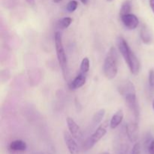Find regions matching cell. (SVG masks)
I'll return each mask as SVG.
<instances>
[{"mask_svg": "<svg viewBox=\"0 0 154 154\" xmlns=\"http://www.w3.org/2000/svg\"><path fill=\"white\" fill-rule=\"evenodd\" d=\"M140 37L141 41L145 45H150L153 41V35L149 27L146 24H142L140 31Z\"/></svg>", "mask_w": 154, "mask_h": 154, "instance_id": "obj_10", "label": "cell"}, {"mask_svg": "<svg viewBox=\"0 0 154 154\" xmlns=\"http://www.w3.org/2000/svg\"><path fill=\"white\" fill-rule=\"evenodd\" d=\"M107 1H108V2H112L113 0H107Z\"/></svg>", "mask_w": 154, "mask_h": 154, "instance_id": "obj_27", "label": "cell"}, {"mask_svg": "<svg viewBox=\"0 0 154 154\" xmlns=\"http://www.w3.org/2000/svg\"><path fill=\"white\" fill-rule=\"evenodd\" d=\"M90 60H89L88 57H84L82 60L81 63V67H80V71L82 73L86 74L87 75V72L90 70Z\"/></svg>", "mask_w": 154, "mask_h": 154, "instance_id": "obj_17", "label": "cell"}, {"mask_svg": "<svg viewBox=\"0 0 154 154\" xmlns=\"http://www.w3.org/2000/svg\"><path fill=\"white\" fill-rule=\"evenodd\" d=\"M140 152H141V146L139 143H136L132 148L131 154H140Z\"/></svg>", "mask_w": 154, "mask_h": 154, "instance_id": "obj_20", "label": "cell"}, {"mask_svg": "<svg viewBox=\"0 0 154 154\" xmlns=\"http://www.w3.org/2000/svg\"><path fill=\"white\" fill-rule=\"evenodd\" d=\"M131 3L129 1H126L123 3L121 8H120V16H123V15L127 14H129L131 11Z\"/></svg>", "mask_w": 154, "mask_h": 154, "instance_id": "obj_18", "label": "cell"}, {"mask_svg": "<svg viewBox=\"0 0 154 154\" xmlns=\"http://www.w3.org/2000/svg\"><path fill=\"white\" fill-rule=\"evenodd\" d=\"M105 115V109H100L99 111H98L97 112L95 113V114L93 117V119H92L91 125L90 126V129H95L97 126H99V125L101 124V123H102Z\"/></svg>", "mask_w": 154, "mask_h": 154, "instance_id": "obj_12", "label": "cell"}, {"mask_svg": "<svg viewBox=\"0 0 154 154\" xmlns=\"http://www.w3.org/2000/svg\"><path fill=\"white\" fill-rule=\"evenodd\" d=\"M63 138L70 154H80V149L77 144L76 139L71 135L70 132L65 131L63 133Z\"/></svg>", "mask_w": 154, "mask_h": 154, "instance_id": "obj_6", "label": "cell"}, {"mask_svg": "<svg viewBox=\"0 0 154 154\" xmlns=\"http://www.w3.org/2000/svg\"><path fill=\"white\" fill-rule=\"evenodd\" d=\"M123 116H124V114H123V110H118V111L113 115L111 120H110V127L113 129L118 127V126L121 124L122 121H123Z\"/></svg>", "mask_w": 154, "mask_h": 154, "instance_id": "obj_14", "label": "cell"}, {"mask_svg": "<svg viewBox=\"0 0 154 154\" xmlns=\"http://www.w3.org/2000/svg\"><path fill=\"white\" fill-rule=\"evenodd\" d=\"M147 151L149 154H154V140L150 141L147 146Z\"/></svg>", "mask_w": 154, "mask_h": 154, "instance_id": "obj_21", "label": "cell"}, {"mask_svg": "<svg viewBox=\"0 0 154 154\" xmlns=\"http://www.w3.org/2000/svg\"><path fill=\"white\" fill-rule=\"evenodd\" d=\"M108 126H110V123L108 120H106L104 123H102V124L99 125L95 129L94 132L92 133V135L89 138H87L86 141H84V144H83V150L84 151H87V150L93 148L106 135Z\"/></svg>", "mask_w": 154, "mask_h": 154, "instance_id": "obj_5", "label": "cell"}, {"mask_svg": "<svg viewBox=\"0 0 154 154\" xmlns=\"http://www.w3.org/2000/svg\"><path fill=\"white\" fill-rule=\"evenodd\" d=\"M150 6L154 14V0H150Z\"/></svg>", "mask_w": 154, "mask_h": 154, "instance_id": "obj_23", "label": "cell"}, {"mask_svg": "<svg viewBox=\"0 0 154 154\" xmlns=\"http://www.w3.org/2000/svg\"><path fill=\"white\" fill-rule=\"evenodd\" d=\"M86 80H87V77H86V74L80 72L75 79L69 84V88L71 90H77L81 87H82L84 84H86Z\"/></svg>", "mask_w": 154, "mask_h": 154, "instance_id": "obj_11", "label": "cell"}, {"mask_svg": "<svg viewBox=\"0 0 154 154\" xmlns=\"http://www.w3.org/2000/svg\"><path fill=\"white\" fill-rule=\"evenodd\" d=\"M72 19L71 17H63L57 22V27L61 29H67L72 24Z\"/></svg>", "mask_w": 154, "mask_h": 154, "instance_id": "obj_16", "label": "cell"}, {"mask_svg": "<svg viewBox=\"0 0 154 154\" xmlns=\"http://www.w3.org/2000/svg\"><path fill=\"white\" fill-rule=\"evenodd\" d=\"M152 105H153V111H154V99L153 101V104H152Z\"/></svg>", "mask_w": 154, "mask_h": 154, "instance_id": "obj_26", "label": "cell"}, {"mask_svg": "<svg viewBox=\"0 0 154 154\" xmlns=\"http://www.w3.org/2000/svg\"><path fill=\"white\" fill-rule=\"evenodd\" d=\"M103 154H110V153H103Z\"/></svg>", "mask_w": 154, "mask_h": 154, "instance_id": "obj_28", "label": "cell"}, {"mask_svg": "<svg viewBox=\"0 0 154 154\" xmlns=\"http://www.w3.org/2000/svg\"><path fill=\"white\" fill-rule=\"evenodd\" d=\"M125 132L130 142H135L138 137V122H129L125 126Z\"/></svg>", "mask_w": 154, "mask_h": 154, "instance_id": "obj_7", "label": "cell"}, {"mask_svg": "<svg viewBox=\"0 0 154 154\" xmlns=\"http://www.w3.org/2000/svg\"><path fill=\"white\" fill-rule=\"evenodd\" d=\"M149 84L150 87H153L154 85V72L153 70H150L149 72Z\"/></svg>", "mask_w": 154, "mask_h": 154, "instance_id": "obj_22", "label": "cell"}, {"mask_svg": "<svg viewBox=\"0 0 154 154\" xmlns=\"http://www.w3.org/2000/svg\"><path fill=\"white\" fill-rule=\"evenodd\" d=\"M54 43H55V49L57 52V60L59 65L61 68L63 77L65 80L67 81L69 76V66H68V60L66 57V51L63 43V35L60 32H56L54 34Z\"/></svg>", "mask_w": 154, "mask_h": 154, "instance_id": "obj_4", "label": "cell"}, {"mask_svg": "<svg viewBox=\"0 0 154 154\" xmlns=\"http://www.w3.org/2000/svg\"><path fill=\"white\" fill-rule=\"evenodd\" d=\"M63 1V0H54V2L55 3H59V2H62Z\"/></svg>", "mask_w": 154, "mask_h": 154, "instance_id": "obj_25", "label": "cell"}, {"mask_svg": "<svg viewBox=\"0 0 154 154\" xmlns=\"http://www.w3.org/2000/svg\"><path fill=\"white\" fill-rule=\"evenodd\" d=\"M117 44L119 51L127 64L130 72L132 75H137L140 72V62L133 51L131 50L128 42L124 38L120 36L117 38Z\"/></svg>", "mask_w": 154, "mask_h": 154, "instance_id": "obj_2", "label": "cell"}, {"mask_svg": "<svg viewBox=\"0 0 154 154\" xmlns=\"http://www.w3.org/2000/svg\"><path fill=\"white\" fill-rule=\"evenodd\" d=\"M26 148V143L22 140H14L9 144V150L13 152H23Z\"/></svg>", "mask_w": 154, "mask_h": 154, "instance_id": "obj_13", "label": "cell"}, {"mask_svg": "<svg viewBox=\"0 0 154 154\" xmlns=\"http://www.w3.org/2000/svg\"><path fill=\"white\" fill-rule=\"evenodd\" d=\"M103 73L105 78L112 80L118 73V54L117 50L111 47L108 51L103 64Z\"/></svg>", "mask_w": 154, "mask_h": 154, "instance_id": "obj_3", "label": "cell"}, {"mask_svg": "<svg viewBox=\"0 0 154 154\" xmlns=\"http://www.w3.org/2000/svg\"><path fill=\"white\" fill-rule=\"evenodd\" d=\"M120 18H121V21L124 26L128 29H135L138 26V24H139L138 18L137 17L136 15L133 14L129 13L127 14L123 15L120 17Z\"/></svg>", "mask_w": 154, "mask_h": 154, "instance_id": "obj_8", "label": "cell"}, {"mask_svg": "<svg viewBox=\"0 0 154 154\" xmlns=\"http://www.w3.org/2000/svg\"><path fill=\"white\" fill-rule=\"evenodd\" d=\"M78 2L75 1V0H72V1L69 2V3L66 5V10L69 13H73L75 11H76V9L78 8Z\"/></svg>", "mask_w": 154, "mask_h": 154, "instance_id": "obj_19", "label": "cell"}, {"mask_svg": "<svg viewBox=\"0 0 154 154\" xmlns=\"http://www.w3.org/2000/svg\"><path fill=\"white\" fill-rule=\"evenodd\" d=\"M128 150H129V145L124 141L123 136L120 137L115 144L116 154H128Z\"/></svg>", "mask_w": 154, "mask_h": 154, "instance_id": "obj_15", "label": "cell"}, {"mask_svg": "<svg viewBox=\"0 0 154 154\" xmlns=\"http://www.w3.org/2000/svg\"><path fill=\"white\" fill-rule=\"evenodd\" d=\"M117 90L124 99L129 111L135 117V121L138 122L139 119V108L137 102L136 90L134 84L129 80H125L120 82Z\"/></svg>", "mask_w": 154, "mask_h": 154, "instance_id": "obj_1", "label": "cell"}, {"mask_svg": "<svg viewBox=\"0 0 154 154\" xmlns=\"http://www.w3.org/2000/svg\"><path fill=\"white\" fill-rule=\"evenodd\" d=\"M66 123H67L68 129H69L71 135L76 140H78V141L81 140L83 137L82 131H81L80 126L77 124L76 122L71 117H67L66 118Z\"/></svg>", "mask_w": 154, "mask_h": 154, "instance_id": "obj_9", "label": "cell"}, {"mask_svg": "<svg viewBox=\"0 0 154 154\" xmlns=\"http://www.w3.org/2000/svg\"><path fill=\"white\" fill-rule=\"evenodd\" d=\"M80 1H81L84 5H87V2H88V0H80Z\"/></svg>", "mask_w": 154, "mask_h": 154, "instance_id": "obj_24", "label": "cell"}]
</instances>
